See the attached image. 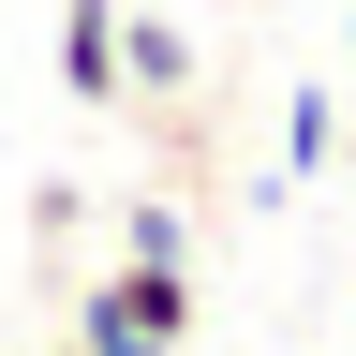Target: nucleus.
I'll list each match as a JSON object with an SVG mask.
<instances>
[{
  "label": "nucleus",
  "mask_w": 356,
  "mask_h": 356,
  "mask_svg": "<svg viewBox=\"0 0 356 356\" xmlns=\"http://www.w3.org/2000/svg\"><path fill=\"white\" fill-rule=\"evenodd\" d=\"M60 356H89V341H60Z\"/></svg>",
  "instance_id": "nucleus-7"
},
{
  "label": "nucleus",
  "mask_w": 356,
  "mask_h": 356,
  "mask_svg": "<svg viewBox=\"0 0 356 356\" xmlns=\"http://www.w3.org/2000/svg\"><path fill=\"white\" fill-rule=\"evenodd\" d=\"M341 44H356V30H341Z\"/></svg>",
  "instance_id": "nucleus-8"
},
{
  "label": "nucleus",
  "mask_w": 356,
  "mask_h": 356,
  "mask_svg": "<svg viewBox=\"0 0 356 356\" xmlns=\"http://www.w3.org/2000/svg\"><path fill=\"white\" fill-rule=\"evenodd\" d=\"M74 341H89V356H178V341H193V267L119 252L104 282L74 297Z\"/></svg>",
  "instance_id": "nucleus-1"
},
{
  "label": "nucleus",
  "mask_w": 356,
  "mask_h": 356,
  "mask_svg": "<svg viewBox=\"0 0 356 356\" xmlns=\"http://www.w3.org/2000/svg\"><path fill=\"white\" fill-rule=\"evenodd\" d=\"M119 104H149V119L193 104V30L178 15H119Z\"/></svg>",
  "instance_id": "nucleus-2"
},
{
  "label": "nucleus",
  "mask_w": 356,
  "mask_h": 356,
  "mask_svg": "<svg viewBox=\"0 0 356 356\" xmlns=\"http://www.w3.org/2000/svg\"><path fill=\"white\" fill-rule=\"evenodd\" d=\"M30 238H44V267L89 238V193H74V178H44V193H30Z\"/></svg>",
  "instance_id": "nucleus-5"
},
{
  "label": "nucleus",
  "mask_w": 356,
  "mask_h": 356,
  "mask_svg": "<svg viewBox=\"0 0 356 356\" xmlns=\"http://www.w3.org/2000/svg\"><path fill=\"white\" fill-rule=\"evenodd\" d=\"M119 252H163V267H193V222H178V208L149 193V208H134V222H119Z\"/></svg>",
  "instance_id": "nucleus-6"
},
{
  "label": "nucleus",
  "mask_w": 356,
  "mask_h": 356,
  "mask_svg": "<svg viewBox=\"0 0 356 356\" xmlns=\"http://www.w3.org/2000/svg\"><path fill=\"white\" fill-rule=\"evenodd\" d=\"M327 149H341V89L312 74L297 104H282V178H327Z\"/></svg>",
  "instance_id": "nucleus-4"
},
{
  "label": "nucleus",
  "mask_w": 356,
  "mask_h": 356,
  "mask_svg": "<svg viewBox=\"0 0 356 356\" xmlns=\"http://www.w3.org/2000/svg\"><path fill=\"white\" fill-rule=\"evenodd\" d=\"M60 89L119 119V0H60Z\"/></svg>",
  "instance_id": "nucleus-3"
}]
</instances>
